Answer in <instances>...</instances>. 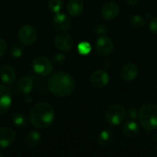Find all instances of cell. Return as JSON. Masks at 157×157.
Wrapping results in <instances>:
<instances>
[{"mask_svg":"<svg viewBox=\"0 0 157 157\" xmlns=\"http://www.w3.org/2000/svg\"><path fill=\"white\" fill-rule=\"evenodd\" d=\"M106 121L111 126L120 125L126 117V109L123 106L115 104L111 105L106 110Z\"/></svg>","mask_w":157,"mask_h":157,"instance_id":"cell-4","label":"cell"},{"mask_svg":"<svg viewBox=\"0 0 157 157\" xmlns=\"http://www.w3.org/2000/svg\"><path fill=\"white\" fill-rule=\"evenodd\" d=\"M33 71L41 76L49 75L52 71V64L51 61L44 56H38L32 62Z\"/></svg>","mask_w":157,"mask_h":157,"instance_id":"cell-6","label":"cell"},{"mask_svg":"<svg viewBox=\"0 0 157 157\" xmlns=\"http://www.w3.org/2000/svg\"><path fill=\"white\" fill-rule=\"evenodd\" d=\"M97 52L101 56H108L114 51V43L112 40L107 36H101L96 42Z\"/></svg>","mask_w":157,"mask_h":157,"instance_id":"cell-7","label":"cell"},{"mask_svg":"<svg viewBox=\"0 0 157 157\" xmlns=\"http://www.w3.org/2000/svg\"><path fill=\"white\" fill-rule=\"evenodd\" d=\"M120 13V6L115 2H108L106 3L101 9V15L104 19L111 20L118 17Z\"/></svg>","mask_w":157,"mask_h":157,"instance_id":"cell-13","label":"cell"},{"mask_svg":"<svg viewBox=\"0 0 157 157\" xmlns=\"http://www.w3.org/2000/svg\"><path fill=\"white\" fill-rule=\"evenodd\" d=\"M37 30L31 25L26 24L19 28L17 37L20 42L24 45H31L37 40Z\"/></svg>","mask_w":157,"mask_h":157,"instance_id":"cell-5","label":"cell"},{"mask_svg":"<svg viewBox=\"0 0 157 157\" xmlns=\"http://www.w3.org/2000/svg\"><path fill=\"white\" fill-rule=\"evenodd\" d=\"M138 74H139L138 66L135 63H126L122 67L121 72V77L124 80H126V81H132V80H134L138 76Z\"/></svg>","mask_w":157,"mask_h":157,"instance_id":"cell-15","label":"cell"},{"mask_svg":"<svg viewBox=\"0 0 157 157\" xmlns=\"http://www.w3.org/2000/svg\"><path fill=\"white\" fill-rule=\"evenodd\" d=\"M130 24L132 27L135 29L143 28L145 24V19L141 15H133L130 19Z\"/></svg>","mask_w":157,"mask_h":157,"instance_id":"cell-22","label":"cell"},{"mask_svg":"<svg viewBox=\"0 0 157 157\" xmlns=\"http://www.w3.org/2000/svg\"><path fill=\"white\" fill-rule=\"evenodd\" d=\"M12 121H13V124L18 129H23V128L27 127V125L29 123L27 117L22 112L15 113L12 117Z\"/></svg>","mask_w":157,"mask_h":157,"instance_id":"cell-20","label":"cell"},{"mask_svg":"<svg viewBox=\"0 0 157 157\" xmlns=\"http://www.w3.org/2000/svg\"><path fill=\"white\" fill-rule=\"evenodd\" d=\"M48 6L52 12L59 13L63 6V0H49Z\"/></svg>","mask_w":157,"mask_h":157,"instance_id":"cell-23","label":"cell"},{"mask_svg":"<svg viewBox=\"0 0 157 157\" xmlns=\"http://www.w3.org/2000/svg\"><path fill=\"white\" fill-rule=\"evenodd\" d=\"M97 31H98V33H100V34H102V33H105V32L107 31V29H106L105 28H103V27H98Z\"/></svg>","mask_w":157,"mask_h":157,"instance_id":"cell-30","label":"cell"},{"mask_svg":"<svg viewBox=\"0 0 157 157\" xmlns=\"http://www.w3.org/2000/svg\"><path fill=\"white\" fill-rule=\"evenodd\" d=\"M6 47H7V44L6 42V40L4 39H1L0 38V57H2L6 51Z\"/></svg>","mask_w":157,"mask_h":157,"instance_id":"cell-28","label":"cell"},{"mask_svg":"<svg viewBox=\"0 0 157 157\" xmlns=\"http://www.w3.org/2000/svg\"><path fill=\"white\" fill-rule=\"evenodd\" d=\"M90 84L96 88H103L105 87L109 81V74L104 70H97L93 72L89 78Z\"/></svg>","mask_w":157,"mask_h":157,"instance_id":"cell-10","label":"cell"},{"mask_svg":"<svg viewBox=\"0 0 157 157\" xmlns=\"http://www.w3.org/2000/svg\"><path fill=\"white\" fill-rule=\"evenodd\" d=\"M156 151H157V145H156Z\"/></svg>","mask_w":157,"mask_h":157,"instance_id":"cell-33","label":"cell"},{"mask_svg":"<svg viewBox=\"0 0 157 157\" xmlns=\"http://www.w3.org/2000/svg\"><path fill=\"white\" fill-rule=\"evenodd\" d=\"M78 52L82 55H87L90 53L91 52V45L90 43L86 42V41H83L81 43L78 44Z\"/></svg>","mask_w":157,"mask_h":157,"instance_id":"cell-24","label":"cell"},{"mask_svg":"<svg viewBox=\"0 0 157 157\" xmlns=\"http://www.w3.org/2000/svg\"><path fill=\"white\" fill-rule=\"evenodd\" d=\"M55 113L52 106L47 102H40L32 107L29 112V121L37 129H47L54 121Z\"/></svg>","mask_w":157,"mask_h":157,"instance_id":"cell-2","label":"cell"},{"mask_svg":"<svg viewBox=\"0 0 157 157\" xmlns=\"http://www.w3.org/2000/svg\"><path fill=\"white\" fill-rule=\"evenodd\" d=\"M3 155H3V154H1V153H0V156H3Z\"/></svg>","mask_w":157,"mask_h":157,"instance_id":"cell-32","label":"cell"},{"mask_svg":"<svg viewBox=\"0 0 157 157\" xmlns=\"http://www.w3.org/2000/svg\"><path fill=\"white\" fill-rule=\"evenodd\" d=\"M156 89H157V86H156Z\"/></svg>","mask_w":157,"mask_h":157,"instance_id":"cell-34","label":"cell"},{"mask_svg":"<svg viewBox=\"0 0 157 157\" xmlns=\"http://www.w3.org/2000/svg\"><path fill=\"white\" fill-rule=\"evenodd\" d=\"M127 2H128V4H129V5L135 6V5H137V4H138L139 0H127Z\"/></svg>","mask_w":157,"mask_h":157,"instance_id":"cell-31","label":"cell"},{"mask_svg":"<svg viewBox=\"0 0 157 157\" xmlns=\"http://www.w3.org/2000/svg\"><path fill=\"white\" fill-rule=\"evenodd\" d=\"M126 114H128V117L131 119V120H135L138 118V114H139V111L138 109L135 108V107H130L128 109V110L126 111Z\"/></svg>","mask_w":157,"mask_h":157,"instance_id":"cell-26","label":"cell"},{"mask_svg":"<svg viewBox=\"0 0 157 157\" xmlns=\"http://www.w3.org/2000/svg\"><path fill=\"white\" fill-rule=\"evenodd\" d=\"M12 104V92L3 85H0V115L6 114Z\"/></svg>","mask_w":157,"mask_h":157,"instance_id":"cell-8","label":"cell"},{"mask_svg":"<svg viewBox=\"0 0 157 157\" xmlns=\"http://www.w3.org/2000/svg\"><path fill=\"white\" fill-rule=\"evenodd\" d=\"M16 140V132L12 128H0V150L9 147Z\"/></svg>","mask_w":157,"mask_h":157,"instance_id":"cell-11","label":"cell"},{"mask_svg":"<svg viewBox=\"0 0 157 157\" xmlns=\"http://www.w3.org/2000/svg\"><path fill=\"white\" fill-rule=\"evenodd\" d=\"M48 88L54 96L65 98L74 92L75 88V82L70 74L61 71L52 74L49 78Z\"/></svg>","mask_w":157,"mask_h":157,"instance_id":"cell-1","label":"cell"},{"mask_svg":"<svg viewBox=\"0 0 157 157\" xmlns=\"http://www.w3.org/2000/svg\"><path fill=\"white\" fill-rule=\"evenodd\" d=\"M54 44L62 52H69L74 47L73 38L65 32H60L55 36Z\"/></svg>","mask_w":157,"mask_h":157,"instance_id":"cell-9","label":"cell"},{"mask_svg":"<svg viewBox=\"0 0 157 157\" xmlns=\"http://www.w3.org/2000/svg\"><path fill=\"white\" fill-rule=\"evenodd\" d=\"M138 119L141 126L148 131L157 129V106L155 104H145L139 110Z\"/></svg>","mask_w":157,"mask_h":157,"instance_id":"cell-3","label":"cell"},{"mask_svg":"<svg viewBox=\"0 0 157 157\" xmlns=\"http://www.w3.org/2000/svg\"><path fill=\"white\" fill-rule=\"evenodd\" d=\"M149 29L150 30L154 33V34H157V17H154L150 23H149Z\"/></svg>","mask_w":157,"mask_h":157,"instance_id":"cell-27","label":"cell"},{"mask_svg":"<svg viewBox=\"0 0 157 157\" xmlns=\"http://www.w3.org/2000/svg\"><path fill=\"white\" fill-rule=\"evenodd\" d=\"M53 26L60 31H65L70 29L72 25L71 18L63 13H55L52 18Z\"/></svg>","mask_w":157,"mask_h":157,"instance_id":"cell-12","label":"cell"},{"mask_svg":"<svg viewBox=\"0 0 157 157\" xmlns=\"http://www.w3.org/2000/svg\"><path fill=\"white\" fill-rule=\"evenodd\" d=\"M65 59H66V57H65V55H64L63 53H58V54H56V55L54 56L53 61H54L56 63H63L65 61Z\"/></svg>","mask_w":157,"mask_h":157,"instance_id":"cell-29","label":"cell"},{"mask_svg":"<svg viewBox=\"0 0 157 157\" xmlns=\"http://www.w3.org/2000/svg\"><path fill=\"white\" fill-rule=\"evenodd\" d=\"M122 132L126 137H135L140 132V126L134 120L130 119L123 124Z\"/></svg>","mask_w":157,"mask_h":157,"instance_id":"cell-16","label":"cell"},{"mask_svg":"<svg viewBox=\"0 0 157 157\" xmlns=\"http://www.w3.org/2000/svg\"><path fill=\"white\" fill-rule=\"evenodd\" d=\"M10 53L13 57L18 58L23 54V48L19 45H14L10 50Z\"/></svg>","mask_w":157,"mask_h":157,"instance_id":"cell-25","label":"cell"},{"mask_svg":"<svg viewBox=\"0 0 157 157\" xmlns=\"http://www.w3.org/2000/svg\"><path fill=\"white\" fill-rule=\"evenodd\" d=\"M16 71L12 66L6 64L0 68V77L4 84L8 86L13 85L16 81Z\"/></svg>","mask_w":157,"mask_h":157,"instance_id":"cell-14","label":"cell"},{"mask_svg":"<svg viewBox=\"0 0 157 157\" xmlns=\"http://www.w3.org/2000/svg\"><path fill=\"white\" fill-rule=\"evenodd\" d=\"M84 10V2L82 0H70L67 4V12L72 17H78Z\"/></svg>","mask_w":157,"mask_h":157,"instance_id":"cell-17","label":"cell"},{"mask_svg":"<svg viewBox=\"0 0 157 157\" xmlns=\"http://www.w3.org/2000/svg\"><path fill=\"white\" fill-rule=\"evenodd\" d=\"M34 86V82L32 80L31 77L29 76H24L22 78H20V80L18 81L17 84V89L23 93V94H29Z\"/></svg>","mask_w":157,"mask_h":157,"instance_id":"cell-18","label":"cell"},{"mask_svg":"<svg viewBox=\"0 0 157 157\" xmlns=\"http://www.w3.org/2000/svg\"><path fill=\"white\" fill-rule=\"evenodd\" d=\"M41 142V134L36 131L29 132L26 136V144L29 147H36Z\"/></svg>","mask_w":157,"mask_h":157,"instance_id":"cell-19","label":"cell"},{"mask_svg":"<svg viewBox=\"0 0 157 157\" xmlns=\"http://www.w3.org/2000/svg\"><path fill=\"white\" fill-rule=\"evenodd\" d=\"M113 141V132L110 130H104L98 135V143L102 146L109 145Z\"/></svg>","mask_w":157,"mask_h":157,"instance_id":"cell-21","label":"cell"}]
</instances>
